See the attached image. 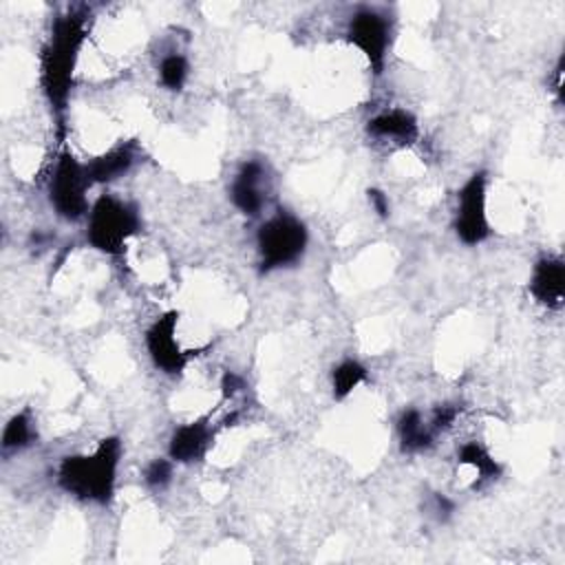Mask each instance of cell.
I'll return each mask as SVG.
<instances>
[{"label":"cell","mask_w":565,"mask_h":565,"mask_svg":"<svg viewBox=\"0 0 565 565\" xmlns=\"http://www.w3.org/2000/svg\"><path fill=\"white\" fill-rule=\"evenodd\" d=\"M424 508L428 510L426 514H430L437 523H446L455 514V510H457L455 501L448 499L444 492H430V497H428Z\"/></svg>","instance_id":"obj_21"},{"label":"cell","mask_w":565,"mask_h":565,"mask_svg":"<svg viewBox=\"0 0 565 565\" xmlns=\"http://www.w3.org/2000/svg\"><path fill=\"white\" fill-rule=\"evenodd\" d=\"M397 441H399V450L404 455H417L428 450L435 444V435L428 428V422L424 419L422 411L415 406H406L399 415H397Z\"/></svg>","instance_id":"obj_14"},{"label":"cell","mask_w":565,"mask_h":565,"mask_svg":"<svg viewBox=\"0 0 565 565\" xmlns=\"http://www.w3.org/2000/svg\"><path fill=\"white\" fill-rule=\"evenodd\" d=\"M121 457V437L106 435L97 441L93 452L64 455L55 468V483L64 494L77 501L106 508L115 499Z\"/></svg>","instance_id":"obj_2"},{"label":"cell","mask_w":565,"mask_h":565,"mask_svg":"<svg viewBox=\"0 0 565 565\" xmlns=\"http://www.w3.org/2000/svg\"><path fill=\"white\" fill-rule=\"evenodd\" d=\"M269 192H271L269 170H267V163H263L260 159H245L234 172L227 188L230 203L243 216H258L267 205Z\"/></svg>","instance_id":"obj_9"},{"label":"cell","mask_w":565,"mask_h":565,"mask_svg":"<svg viewBox=\"0 0 565 565\" xmlns=\"http://www.w3.org/2000/svg\"><path fill=\"white\" fill-rule=\"evenodd\" d=\"M366 135L375 141L382 143H391L397 148H411L417 143L422 128H419V119L415 117V113H411L408 108H384L380 113H375L366 126H364Z\"/></svg>","instance_id":"obj_12"},{"label":"cell","mask_w":565,"mask_h":565,"mask_svg":"<svg viewBox=\"0 0 565 565\" xmlns=\"http://www.w3.org/2000/svg\"><path fill=\"white\" fill-rule=\"evenodd\" d=\"M90 20L86 9H68L53 18L49 35L40 49V88L55 119L60 143L66 137L68 102L82 49L88 40Z\"/></svg>","instance_id":"obj_1"},{"label":"cell","mask_w":565,"mask_h":565,"mask_svg":"<svg viewBox=\"0 0 565 565\" xmlns=\"http://www.w3.org/2000/svg\"><path fill=\"white\" fill-rule=\"evenodd\" d=\"M369 369L358 358H342L333 364L329 382H331V397L335 402H344L362 382H366Z\"/></svg>","instance_id":"obj_16"},{"label":"cell","mask_w":565,"mask_h":565,"mask_svg":"<svg viewBox=\"0 0 565 565\" xmlns=\"http://www.w3.org/2000/svg\"><path fill=\"white\" fill-rule=\"evenodd\" d=\"M452 232L466 247H477L492 236L488 218V172L475 170L457 190Z\"/></svg>","instance_id":"obj_7"},{"label":"cell","mask_w":565,"mask_h":565,"mask_svg":"<svg viewBox=\"0 0 565 565\" xmlns=\"http://www.w3.org/2000/svg\"><path fill=\"white\" fill-rule=\"evenodd\" d=\"M33 444H38V426H35V417L31 413V408H22L18 413H13L4 426H2V435H0V450L2 457L9 459L13 455L24 452L26 448H31Z\"/></svg>","instance_id":"obj_15"},{"label":"cell","mask_w":565,"mask_h":565,"mask_svg":"<svg viewBox=\"0 0 565 565\" xmlns=\"http://www.w3.org/2000/svg\"><path fill=\"white\" fill-rule=\"evenodd\" d=\"M309 247L307 223L289 210H276L256 230V267L260 276L291 269Z\"/></svg>","instance_id":"obj_4"},{"label":"cell","mask_w":565,"mask_h":565,"mask_svg":"<svg viewBox=\"0 0 565 565\" xmlns=\"http://www.w3.org/2000/svg\"><path fill=\"white\" fill-rule=\"evenodd\" d=\"M86 221V243L110 258H119L126 254V247L130 243V238L139 236L143 230V221H141V212L139 207L128 201L121 199L113 192H104L99 194L88 210Z\"/></svg>","instance_id":"obj_3"},{"label":"cell","mask_w":565,"mask_h":565,"mask_svg":"<svg viewBox=\"0 0 565 565\" xmlns=\"http://www.w3.org/2000/svg\"><path fill=\"white\" fill-rule=\"evenodd\" d=\"M344 40L364 55L371 73L380 77L393 44V20L377 7H360L347 22Z\"/></svg>","instance_id":"obj_6"},{"label":"cell","mask_w":565,"mask_h":565,"mask_svg":"<svg viewBox=\"0 0 565 565\" xmlns=\"http://www.w3.org/2000/svg\"><path fill=\"white\" fill-rule=\"evenodd\" d=\"M527 291L543 309L561 311L565 305V260L556 254L539 256L527 278Z\"/></svg>","instance_id":"obj_11"},{"label":"cell","mask_w":565,"mask_h":565,"mask_svg":"<svg viewBox=\"0 0 565 565\" xmlns=\"http://www.w3.org/2000/svg\"><path fill=\"white\" fill-rule=\"evenodd\" d=\"M139 152H141V148H139L137 139H119L108 150L95 154L93 159H88L84 163L90 183L108 185V183L119 181L137 166Z\"/></svg>","instance_id":"obj_13"},{"label":"cell","mask_w":565,"mask_h":565,"mask_svg":"<svg viewBox=\"0 0 565 565\" xmlns=\"http://www.w3.org/2000/svg\"><path fill=\"white\" fill-rule=\"evenodd\" d=\"M552 90L556 93V102H563V55H558L556 66H554V86Z\"/></svg>","instance_id":"obj_24"},{"label":"cell","mask_w":565,"mask_h":565,"mask_svg":"<svg viewBox=\"0 0 565 565\" xmlns=\"http://www.w3.org/2000/svg\"><path fill=\"white\" fill-rule=\"evenodd\" d=\"M90 188L93 183L86 174V166L68 148H62L46 185L49 205L53 207L55 216L66 223L86 218L93 203L88 201Z\"/></svg>","instance_id":"obj_5"},{"label":"cell","mask_w":565,"mask_h":565,"mask_svg":"<svg viewBox=\"0 0 565 565\" xmlns=\"http://www.w3.org/2000/svg\"><path fill=\"white\" fill-rule=\"evenodd\" d=\"M366 201L369 205L373 207V212L380 216V218H388L391 216V201H388V194L380 188H369L366 190Z\"/></svg>","instance_id":"obj_22"},{"label":"cell","mask_w":565,"mask_h":565,"mask_svg":"<svg viewBox=\"0 0 565 565\" xmlns=\"http://www.w3.org/2000/svg\"><path fill=\"white\" fill-rule=\"evenodd\" d=\"M179 318V309H168L159 313L143 331V347L152 366L168 377H181L194 353L183 349L177 338Z\"/></svg>","instance_id":"obj_8"},{"label":"cell","mask_w":565,"mask_h":565,"mask_svg":"<svg viewBox=\"0 0 565 565\" xmlns=\"http://www.w3.org/2000/svg\"><path fill=\"white\" fill-rule=\"evenodd\" d=\"M157 79L168 93H181L190 79V60L179 53H166L157 64Z\"/></svg>","instance_id":"obj_18"},{"label":"cell","mask_w":565,"mask_h":565,"mask_svg":"<svg viewBox=\"0 0 565 565\" xmlns=\"http://www.w3.org/2000/svg\"><path fill=\"white\" fill-rule=\"evenodd\" d=\"M174 461L170 457H154L143 468V486L152 492H163L174 479Z\"/></svg>","instance_id":"obj_19"},{"label":"cell","mask_w":565,"mask_h":565,"mask_svg":"<svg viewBox=\"0 0 565 565\" xmlns=\"http://www.w3.org/2000/svg\"><path fill=\"white\" fill-rule=\"evenodd\" d=\"M461 415V406L459 404H439L430 411V417L426 419L428 422V428L433 430V435L437 437L439 433H446L455 419Z\"/></svg>","instance_id":"obj_20"},{"label":"cell","mask_w":565,"mask_h":565,"mask_svg":"<svg viewBox=\"0 0 565 565\" xmlns=\"http://www.w3.org/2000/svg\"><path fill=\"white\" fill-rule=\"evenodd\" d=\"M457 461L461 466H470L481 481H494L503 472L499 459H494V455L477 439H468L457 448Z\"/></svg>","instance_id":"obj_17"},{"label":"cell","mask_w":565,"mask_h":565,"mask_svg":"<svg viewBox=\"0 0 565 565\" xmlns=\"http://www.w3.org/2000/svg\"><path fill=\"white\" fill-rule=\"evenodd\" d=\"M218 424L212 422V415H201L185 424H179L168 439V457L177 466L199 463L207 457L214 439L218 435Z\"/></svg>","instance_id":"obj_10"},{"label":"cell","mask_w":565,"mask_h":565,"mask_svg":"<svg viewBox=\"0 0 565 565\" xmlns=\"http://www.w3.org/2000/svg\"><path fill=\"white\" fill-rule=\"evenodd\" d=\"M243 388H245V380H243L238 373L225 371V373L221 375V395H223V399H232V397L238 395Z\"/></svg>","instance_id":"obj_23"}]
</instances>
